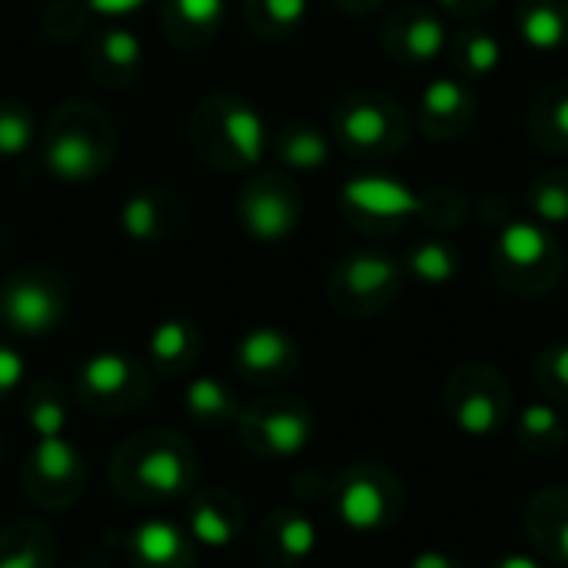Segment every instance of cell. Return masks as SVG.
Here are the masks:
<instances>
[{
    "mask_svg": "<svg viewBox=\"0 0 568 568\" xmlns=\"http://www.w3.org/2000/svg\"><path fill=\"white\" fill-rule=\"evenodd\" d=\"M116 156V126L90 100L63 103L43 133V166L53 180L80 186L110 170Z\"/></svg>",
    "mask_w": 568,
    "mask_h": 568,
    "instance_id": "obj_3",
    "label": "cell"
},
{
    "mask_svg": "<svg viewBox=\"0 0 568 568\" xmlns=\"http://www.w3.org/2000/svg\"><path fill=\"white\" fill-rule=\"evenodd\" d=\"M233 366L243 383L260 389H276L290 383L300 369V343L280 326H253L236 339Z\"/></svg>",
    "mask_w": 568,
    "mask_h": 568,
    "instance_id": "obj_15",
    "label": "cell"
},
{
    "mask_svg": "<svg viewBox=\"0 0 568 568\" xmlns=\"http://www.w3.org/2000/svg\"><path fill=\"white\" fill-rule=\"evenodd\" d=\"M73 568H97V566H73Z\"/></svg>",
    "mask_w": 568,
    "mask_h": 568,
    "instance_id": "obj_45",
    "label": "cell"
},
{
    "mask_svg": "<svg viewBox=\"0 0 568 568\" xmlns=\"http://www.w3.org/2000/svg\"><path fill=\"white\" fill-rule=\"evenodd\" d=\"M190 143L196 156L220 170H256L270 150L263 113L236 93H210L190 113Z\"/></svg>",
    "mask_w": 568,
    "mask_h": 568,
    "instance_id": "obj_2",
    "label": "cell"
},
{
    "mask_svg": "<svg viewBox=\"0 0 568 568\" xmlns=\"http://www.w3.org/2000/svg\"><path fill=\"white\" fill-rule=\"evenodd\" d=\"M186 226V206L176 193L163 186H143L130 193L120 206V230L130 243L160 246L180 236Z\"/></svg>",
    "mask_w": 568,
    "mask_h": 568,
    "instance_id": "obj_17",
    "label": "cell"
},
{
    "mask_svg": "<svg viewBox=\"0 0 568 568\" xmlns=\"http://www.w3.org/2000/svg\"><path fill=\"white\" fill-rule=\"evenodd\" d=\"M143 40L123 27L120 20H106L97 27L83 47V70L97 87L106 90H126L143 73Z\"/></svg>",
    "mask_w": 568,
    "mask_h": 568,
    "instance_id": "obj_16",
    "label": "cell"
},
{
    "mask_svg": "<svg viewBox=\"0 0 568 568\" xmlns=\"http://www.w3.org/2000/svg\"><path fill=\"white\" fill-rule=\"evenodd\" d=\"M27 383V359L13 343L0 339V399L13 396Z\"/></svg>",
    "mask_w": 568,
    "mask_h": 568,
    "instance_id": "obj_39",
    "label": "cell"
},
{
    "mask_svg": "<svg viewBox=\"0 0 568 568\" xmlns=\"http://www.w3.org/2000/svg\"><path fill=\"white\" fill-rule=\"evenodd\" d=\"M333 3H336L339 10H346V13H359V17H363V13H373V10H379L386 0H333Z\"/></svg>",
    "mask_w": 568,
    "mask_h": 568,
    "instance_id": "obj_44",
    "label": "cell"
},
{
    "mask_svg": "<svg viewBox=\"0 0 568 568\" xmlns=\"http://www.w3.org/2000/svg\"><path fill=\"white\" fill-rule=\"evenodd\" d=\"M236 220L243 233L256 243H286L303 220V196L283 173H256L243 183L236 196Z\"/></svg>",
    "mask_w": 568,
    "mask_h": 568,
    "instance_id": "obj_13",
    "label": "cell"
},
{
    "mask_svg": "<svg viewBox=\"0 0 568 568\" xmlns=\"http://www.w3.org/2000/svg\"><path fill=\"white\" fill-rule=\"evenodd\" d=\"M526 529L542 556L568 568V486H549L532 496Z\"/></svg>",
    "mask_w": 568,
    "mask_h": 568,
    "instance_id": "obj_25",
    "label": "cell"
},
{
    "mask_svg": "<svg viewBox=\"0 0 568 568\" xmlns=\"http://www.w3.org/2000/svg\"><path fill=\"white\" fill-rule=\"evenodd\" d=\"M183 409L193 423H200L206 429H220V426H236L243 403L226 379L196 376L183 389Z\"/></svg>",
    "mask_w": 568,
    "mask_h": 568,
    "instance_id": "obj_30",
    "label": "cell"
},
{
    "mask_svg": "<svg viewBox=\"0 0 568 568\" xmlns=\"http://www.w3.org/2000/svg\"><path fill=\"white\" fill-rule=\"evenodd\" d=\"M200 459L196 449L166 426L143 429L123 439L110 459V486L120 499L153 506L173 503L196 489Z\"/></svg>",
    "mask_w": 568,
    "mask_h": 568,
    "instance_id": "obj_1",
    "label": "cell"
},
{
    "mask_svg": "<svg viewBox=\"0 0 568 568\" xmlns=\"http://www.w3.org/2000/svg\"><path fill=\"white\" fill-rule=\"evenodd\" d=\"M150 0H83V7L97 17H106V20H123L136 10H143Z\"/></svg>",
    "mask_w": 568,
    "mask_h": 568,
    "instance_id": "obj_40",
    "label": "cell"
},
{
    "mask_svg": "<svg viewBox=\"0 0 568 568\" xmlns=\"http://www.w3.org/2000/svg\"><path fill=\"white\" fill-rule=\"evenodd\" d=\"M310 0H243V20L260 40H286L303 30Z\"/></svg>",
    "mask_w": 568,
    "mask_h": 568,
    "instance_id": "obj_34",
    "label": "cell"
},
{
    "mask_svg": "<svg viewBox=\"0 0 568 568\" xmlns=\"http://www.w3.org/2000/svg\"><path fill=\"white\" fill-rule=\"evenodd\" d=\"M406 568H469L463 559L449 556V552H439V549H426L419 556H413V562Z\"/></svg>",
    "mask_w": 568,
    "mask_h": 568,
    "instance_id": "obj_41",
    "label": "cell"
},
{
    "mask_svg": "<svg viewBox=\"0 0 568 568\" xmlns=\"http://www.w3.org/2000/svg\"><path fill=\"white\" fill-rule=\"evenodd\" d=\"M270 146H273L276 160L293 173H316L333 156L329 136L316 123H306V120L283 123L276 133H270Z\"/></svg>",
    "mask_w": 568,
    "mask_h": 568,
    "instance_id": "obj_27",
    "label": "cell"
},
{
    "mask_svg": "<svg viewBox=\"0 0 568 568\" xmlns=\"http://www.w3.org/2000/svg\"><path fill=\"white\" fill-rule=\"evenodd\" d=\"M0 459H3V446H0Z\"/></svg>",
    "mask_w": 568,
    "mask_h": 568,
    "instance_id": "obj_46",
    "label": "cell"
},
{
    "mask_svg": "<svg viewBox=\"0 0 568 568\" xmlns=\"http://www.w3.org/2000/svg\"><path fill=\"white\" fill-rule=\"evenodd\" d=\"M529 133L536 140V146L549 150V153H568V80L549 87L529 116Z\"/></svg>",
    "mask_w": 568,
    "mask_h": 568,
    "instance_id": "obj_35",
    "label": "cell"
},
{
    "mask_svg": "<svg viewBox=\"0 0 568 568\" xmlns=\"http://www.w3.org/2000/svg\"><path fill=\"white\" fill-rule=\"evenodd\" d=\"M443 10L456 13V17H479L486 13L489 7H496V0H436Z\"/></svg>",
    "mask_w": 568,
    "mask_h": 568,
    "instance_id": "obj_42",
    "label": "cell"
},
{
    "mask_svg": "<svg viewBox=\"0 0 568 568\" xmlns=\"http://www.w3.org/2000/svg\"><path fill=\"white\" fill-rule=\"evenodd\" d=\"M449 30L429 7H399L383 27V50L406 67H423L446 53Z\"/></svg>",
    "mask_w": 568,
    "mask_h": 568,
    "instance_id": "obj_18",
    "label": "cell"
},
{
    "mask_svg": "<svg viewBox=\"0 0 568 568\" xmlns=\"http://www.w3.org/2000/svg\"><path fill=\"white\" fill-rule=\"evenodd\" d=\"M326 499L339 526L363 536L393 529L406 509V489L383 463H353L339 469L326 486Z\"/></svg>",
    "mask_w": 568,
    "mask_h": 568,
    "instance_id": "obj_5",
    "label": "cell"
},
{
    "mask_svg": "<svg viewBox=\"0 0 568 568\" xmlns=\"http://www.w3.org/2000/svg\"><path fill=\"white\" fill-rule=\"evenodd\" d=\"M260 559L270 568H296L320 549V526L293 506H276L256 529Z\"/></svg>",
    "mask_w": 568,
    "mask_h": 568,
    "instance_id": "obj_20",
    "label": "cell"
},
{
    "mask_svg": "<svg viewBox=\"0 0 568 568\" xmlns=\"http://www.w3.org/2000/svg\"><path fill=\"white\" fill-rule=\"evenodd\" d=\"M226 23V0H163L160 30L176 50L210 47Z\"/></svg>",
    "mask_w": 568,
    "mask_h": 568,
    "instance_id": "obj_23",
    "label": "cell"
},
{
    "mask_svg": "<svg viewBox=\"0 0 568 568\" xmlns=\"http://www.w3.org/2000/svg\"><path fill=\"white\" fill-rule=\"evenodd\" d=\"M516 443L529 456H556L568 443L566 413L549 399H532L516 413Z\"/></svg>",
    "mask_w": 568,
    "mask_h": 568,
    "instance_id": "obj_29",
    "label": "cell"
},
{
    "mask_svg": "<svg viewBox=\"0 0 568 568\" xmlns=\"http://www.w3.org/2000/svg\"><path fill=\"white\" fill-rule=\"evenodd\" d=\"M70 313L67 280L43 263L17 266L0 280V326L20 339H43Z\"/></svg>",
    "mask_w": 568,
    "mask_h": 568,
    "instance_id": "obj_6",
    "label": "cell"
},
{
    "mask_svg": "<svg viewBox=\"0 0 568 568\" xmlns=\"http://www.w3.org/2000/svg\"><path fill=\"white\" fill-rule=\"evenodd\" d=\"M416 120L429 140H456L476 123V97L459 77H436L419 97Z\"/></svg>",
    "mask_w": 568,
    "mask_h": 568,
    "instance_id": "obj_21",
    "label": "cell"
},
{
    "mask_svg": "<svg viewBox=\"0 0 568 568\" xmlns=\"http://www.w3.org/2000/svg\"><path fill=\"white\" fill-rule=\"evenodd\" d=\"M73 389L80 406L93 416H130L146 406L153 393V373L130 353L100 349L77 366Z\"/></svg>",
    "mask_w": 568,
    "mask_h": 568,
    "instance_id": "obj_9",
    "label": "cell"
},
{
    "mask_svg": "<svg viewBox=\"0 0 568 568\" xmlns=\"http://www.w3.org/2000/svg\"><path fill=\"white\" fill-rule=\"evenodd\" d=\"M200 346H203V336L193 320L166 316L146 336V366L150 373H160L163 379H180L196 366Z\"/></svg>",
    "mask_w": 568,
    "mask_h": 568,
    "instance_id": "obj_24",
    "label": "cell"
},
{
    "mask_svg": "<svg viewBox=\"0 0 568 568\" xmlns=\"http://www.w3.org/2000/svg\"><path fill=\"white\" fill-rule=\"evenodd\" d=\"M339 203L346 210L349 220L369 226V230H383V226H399L406 220H416L426 213V196H419L416 190H409L403 180L396 176H383V173H363L353 176L343 193Z\"/></svg>",
    "mask_w": 568,
    "mask_h": 568,
    "instance_id": "obj_14",
    "label": "cell"
},
{
    "mask_svg": "<svg viewBox=\"0 0 568 568\" xmlns=\"http://www.w3.org/2000/svg\"><path fill=\"white\" fill-rule=\"evenodd\" d=\"M516 30L526 50L559 53L568 43V0H519Z\"/></svg>",
    "mask_w": 568,
    "mask_h": 568,
    "instance_id": "obj_28",
    "label": "cell"
},
{
    "mask_svg": "<svg viewBox=\"0 0 568 568\" xmlns=\"http://www.w3.org/2000/svg\"><path fill=\"white\" fill-rule=\"evenodd\" d=\"M240 443L266 463H290L306 453L316 433V416L306 399L293 393H266L243 406L236 419Z\"/></svg>",
    "mask_w": 568,
    "mask_h": 568,
    "instance_id": "obj_7",
    "label": "cell"
},
{
    "mask_svg": "<svg viewBox=\"0 0 568 568\" xmlns=\"http://www.w3.org/2000/svg\"><path fill=\"white\" fill-rule=\"evenodd\" d=\"M536 383L542 386L549 403L568 413V339L549 343L536 356Z\"/></svg>",
    "mask_w": 568,
    "mask_h": 568,
    "instance_id": "obj_38",
    "label": "cell"
},
{
    "mask_svg": "<svg viewBox=\"0 0 568 568\" xmlns=\"http://www.w3.org/2000/svg\"><path fill=\"white\" fill-rule=\"evenodd\" d=\"M403 270L406 276H413L419 286H449L459 270H463V253L456 243L439 240V236H426L416 240L406 256H403Z\"/></svg>",
    "mask_w": 568,
    "mask_h": 568,
    "instance_id": "obj_32",
    "label": "cell"
},
{
    "mask_svg": "<svg viewBox=\"0 0 568 568\" xmlns=\"http://www.w3.org/2000/svg\"><path fill=\"white\" fill-rule=\"evenodd\" d=\"M446 416L469 439L496 436L513 416V389L489 363H463L446 383Z\"/></svg>",
    "mask_w": 568,
    "mask_h": 568,
    "instance_id": "obj_11",
    "label": "cell"
},
{
    "mask_svg": "<svg viewBox=\"0 0 568 568\" xmlns=\"http://www.w3.org/2000/svg\"><path fill=\"white\" fill-rule=\"evenodd\" d=\"M406 283L403 260L383 250H356L329 273V306L346 320H369L386 313Z\"/></svg>",
    "mask_w": 568,
    "mask_h": 568,
    "instance_id": "obj_8",
    "label": "cell"
},
{
    "mask_svg": "<svg viewBox=\"0 0 568 568\" xmlns=\"http://www.w3.org/2000/svg\"><path fill=\"white\" fill-rule=\"evenodd\" d=\"M489 568H546V566H542V559H536V556H529V552H506V556H499L496 562H489Z\"/></svg>",
    "mask_w": 568,
    "mask_h": 568,
    "instance_id": "obj_43",
    "label": "cell"
},
{
    "mask_svg": "<svg viewBox=\"0 0 568 568\" xmlns=\"http://www.w3.org/2000/svg\"><path fill=\"white\" fill-rule=\"evenodd\" d=\"M183 526L196 549H230L246 529V506L223 486L193 489Z\"/></svg>",
    "mask_w": 568,
    "mask_h": 568,
    "instance_id": "obj_19",
    "label": "cell"
},
{
    "mask_svg": "<svg viewBox=\"0 0 568 568\" xmlns=\"http://www.w3.org/2000/svg\"><path fill=\"white\" fill-rule=\"evenodd\" d=\"M20 483L23 496L40 513H63L87 489V459L67 436L33 439L23 456Z\"/></svg>",
    "mask_w": 568,
    "mask_h": 568,
    "instance_id": "obj_12",
    "label": "cell"
},
{
    "mask_svg": "<svg viewBox=\"0 0 568 568\" xmlns=\"http://www.w3.org/2000/svg\"><path fill=\"white\" fill-rule=\"evenodd\" d=\"M529 216L542 226H566L568 223V166L542 170L526 190Z\"/></svg>",
    "mask_w": 568,
    "mask_h": 568,
    "instance_id": "obj_36",
    "label": "cell"
},
{
    "mask_svg": "<svg viewBox=\"0 0 568 568\" xmlns=\"http://www.w3.org/2000/svg\"><path fill=\"white\" fill-rule=\"evenodd\" d=\"M37 136V120L23 100L0 97V160H20Z\"/></svg>",
    "mask_w": 568,
    "mask_h": 568,
    "instance_id": "obj_37",
    "label": "cell"
},
{
    "mask_svg": "<svg viewBox=\"0 0 568 568\" xmlns=\"http://www.w3.org/2000/svg\"><path fill=\"white\" fill-rule=\"evenodd\" d=\"M453 63L463 80H489L503 67V40L493 30L469 23L453 40Z\"/></svg>",
    "mask_w": 568,
    "mask_h": 568,
    "instance_id": "obj_33",
    "label": "cell"
},
{
    "mask_svg": "<svg viewBox=\"0 0 568 568\" xmlns=\"http://www.w3.org/2000/svg\"><path fill=\"white\" fill-rule=\"evenodd\" d=\"M70 419V396L57 379H37L23 389V423L33 439H53L67 433Z\"/></svg>",
    "mask_w": 568,
    "mask_h": 568,
    "instance_id": "obj_31",
    "label": "cell"
},
{
    "mask_svg": "<svg viewBox=\"0 0 568 568\" xmlns=\"http://www.w3.org/2000/svg\"><path fill=\"white\" fill-rule=\"evenodd\" d=\"M493 273L513 296H546L562 276V253L549 226L532 216H513L496 230Z\"/></svg>",
    "mask_w": 568,
    "mask_h": 568,
    "instance_id": "obj_4",
    "label": "cell"
},
{
    "mask_svg": "<svg viewBox=\"0 0 568 568\" xmlns=\"http://www.w3.org/2000/svg\"><path fill=\"white\" fill-rule=\"evenodd\" d=\"M126 562L130 568H193L196 566V546L186 532V526L173 519H143L136 523L126 539Z\"/></svg>",
    "mask_w": 568,
    "mask_h": 568,
    "instance_id": "obj_22",
    "label": "cell"
},
{
    "mask_svg": "<svg viewBox=\"0 0 568 568\" xmlns=\"http://www.w3.org/2000/svg\"><path fill=\"white\" fill-rule=\"evenodd\" d=\"M333 136L356 160H386L406 143V113L386 93L356 90L336 103Z\"/></svg>",
    "mask_w": 568,
    "mask_h": 568,
    "instance_id": "obj_10",
    "label": "cell"
},
{
    "mask_svg": "<svg viewBox=\"0 0 568 568\" xmlns=\"http://www.w3.org/2000/svg\"><path fill=\"white\" fill-rule=\"evenodd\" d=\"M57 536L43 519H10L0 529V568H53Z\"/></svg>",
    "mask_w": 568,
    "mask_h": 568,
    "instance_id": "obj_26",
    "label": "cell"
}]
</instances>
